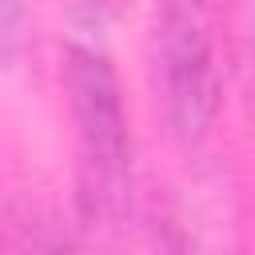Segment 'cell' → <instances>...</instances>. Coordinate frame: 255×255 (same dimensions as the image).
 I'll list each match as a JSON object with an SVG mask.
<instances>
[{
  "instance_id": "6da1fadb",
  "label": "cell",
  "mask_w": 255,
  "mask_h": 255,
  "mask_svg": "<svg viewBox=\"0 0 255 255\" xmlns=\"http://www.w3.org/2000/svg\"><path fill=\"white\" fill-rule=\"evenodd\" d=\"M76 120V183L80 219L88 231H112L131 207V135L116 68L108 56L72 44L64 64Z\"/></svg>"
},
{
  "instance_id": "7a4b0ae2",
  "label": "cell",
  "mask_w": 255,
  "mask_h": 255,
  "mask_svg": "<svg viewBox=\"0 0 255 255\" xmlns=\"http://www.w3.org/2000/svg\"><path fill=\"white\" fill-rule=\"evenodd\" d=\"M155 88L183 143H199L219 112V56L207 0H155Z\"/></svg>"
},
{
  "instance_id": "3957f363",
  "label": "cell",
  "mask_w": 255,
  "mask_h": 255,
  "mask_svg": "<svg viewBox=\"0 0 255 255\" xmlns=\"http://www.w3.org/2000/svg\"><path fill=\"white\" fill-rule=\"evenodd\" d=\"M52 255H104L92 239H72V243H64V247H56Z\"/></svg>"
},
{
  "instance_id": "277c9868",
  "label": "cell",
  "mask_w": 255,
  "mask_h": 255,
  "mask_svg": "<svg viewBox=\"0 0 255 255\" xmlns=\"http://www.w3.org/2000/svg\"><path fill=\"white\" fill-rule=\"evenodd\" d=\"M92 4H100V0H92Z\"/></svg>"
}]
</instances>
